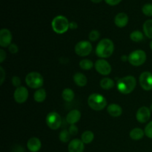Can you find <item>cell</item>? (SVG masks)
<instances>
[{
  "label": "cell",
  "instance_id": "cell-1",
  "mask_svg": "<svg viewBox=\"0 0 152 152\" xmlns=\"http://www.w3.org/2000/svg\"><path fill=\"white\" fill-rule=\"evenodd\" d=\"M114 50V45L109 39H103L101 40L96 48V53L99 57L105 59L110 57Z\"/></svg>",
  "mask_w": 152,
  "mask_h": 152
},
{
  "label": "cell",
  "instance_id": "cell-2",
  "mask_svg": "<svg viewBox=\"0 0 152 152\" xmlns=\"http://www.w3.org/2000/svg\"><path fill=\"white\" fill-rule=\"evenodd\" d=\"M137 86L136 79L133 76L123 77L117 81V89L123 94H129L134 90Z\"/></svg>",
  "mask_w": 152,
  "mask_h": 152
},
{
  "label": "cell",
  "instance_id": "cell-3",
  "mask_svg": "<svg viewBox=\"0 0 152 152\" xmlns=\"http://www.w3.org/2000/svg\"><path fill=\"white\" fill-rule=\"evenodd\" d=\"M69 24L70 22L65 16L59 15L53 18L51 22V27L55 33L62 34L69 29Z\"/></svg>",
  "mask_w": 152,
  "mask_h": 152
},
{
  "label": "cell",
  "instance_id": "cell-4",
  "mask_svg": "<svg viewBox=\"0 0 152 152\" xmlns=\"http://www.w3.org/2000/svg\"><path fill=\"white\" fill-rule=\"evenodd\" d=\"M89 107L94 111H101L107 105V100L102 95L94 93L89 96L88 99Z\"/></svg>",
  "mask_w": 152,
  "mask_h": 152
},
{
  "label": "cell",
  "instance_id": "cell-5",
  "mask_svg": "<svg viewBox=\"0 0 152 152\" xmlns=\"http://www.w3.org/2000/svg\"><path fill=\"white\" fill-rule=\"evenodd\" d=\"M25 82L28 87L31 88H40L43 86L44 80L43 77L38 72H31L26 76Z\"/></svg>",
  "mask_w": 152,
  "mask_h": 152
},
{
  "label": "cell",
  "instance_id": "cell-6",
  "mask_svg": "<svg viewBox=\"0 0 152 152\" xmlns=\"http://www.w3.org/2000/svg\"><path fill=\"white\" fill-rule=\"evenodd\" d=\"M146 57V53L144 50H136L129 54V62L133 66H140L145 63Z\"/></svg>",
  "mask_w": 152,
  "mask_h": 152
},
{
  "label": "cell",
  "instance_id": "cell-7",
  "mask_svg": "<svg viewBox=\"0 0 152 152\" xmlns=\"http://www.w3.org/2000/svg\"><path fill=\"white\" fill-rule=\"evenodd\" d=\"M46 124L52 130H57L62 124V118L58 113L52 111L46 117Z\"/></svg>",
  "mask_w": 152,
  "mask_h": 152
},
{
  "label": "cell",
  "instance_id": "cell-8",
  "mask_svg": "<svg viewBox=\"0 0 152 152\" xmlns=\"http://www.w3.org/2000/svg\"><path fill=\"white\" fill-rule=\"evenodd\" d=\"M75 52L78 56H88L92 51L91 43L89 41H80L75 45Z\"/></svg>",
  "mask_w": 152,
  "mask_h": 152
},
{
  "label": "cell",
  "instance_id": "cell-9",
  "mask_svg": "<svg viewBox=\"0 0 152 152\" xmlns=\"http://www.w3.org/2000/svg\"><path fill=\"white\" fill-rule=\"evenodd\" d=\"M95 69L99 74L103 76H107L111 74V66L109 62H107L105 59H98L95 63Z\"/></svg>",
  "mask_w": 152,
  "mask_h": 152
},
{
  "label": "cell",
  "instance_id": "cell-10",
  "mask_svg": "<svg viewBox=\"0 0 152 152\" xmlns=\"http://www.w3.org/2000/svg\"><path fill=\"white\" fill-rule=\"evenodd\" d=\"M140 84L145 91L152 90V74L148 71L142 73L140 76Z\"/></svg>",
  "mask_w": 152,
  "mask_h": 152
},
{
  "label": "cell",
  "instance_id": "cell-11",
  "mask_svg": "<svg viewBox=\"0 0 152 152\" xmlns=\"http://www.w3.org/2000/svg\"><path fill=\"white\" fill-rule=\"evenodd\" d=\"M14 99L18 103H24L26 102L28 98V89L23 86H20L19 88H16L14 91Z\"/></svg>",
  "mask_w": 152,
  "mask_h": 152
},
{
  "label": "cell",
  "instance_id": "cell-12",
  "mask_svg": "<svg viewBox=\"0 0 152 152\" xmlns=\"http://www.w3.org/2000/svg\"><path fill=\"white\" fill-rule=\"evenodd\" d=\"M150 117H151V110L148 107H141L138 109L136 114L137 120L141 123H145L148 122Z\"/></svg>",
  "mask_w": 152,
  "mask_h": 152
},
{
  "label": "cell",
  "instance_id": "cell-13",
  "mask_svg": "<svg viewBox=\"0 0 152 152\" xmlns=\"http://www.w3.org/2000/svg\"><path fill=\"white\" fill-rule=\"evenodd\" d=\"M12 34L8 29L3 28L0 31V45L2 48L9 47L11 44Z\"/></svg>",
  "mask_w": 152,
  "mask_h": 152
},
{
  "label": "cell",
  "instance_id": "cell-14",
  "mask_svg": "<svg viewBox=\"0 0 152 152\" xmlns=\"http://www.w3.org/2000/svg\"><path fill=\"white\" fill-rule=\"evenodd\" d=\"M68 152H83L84 151V142L79 139H74L68 144Z\"/></svg>",
  "mask_w": 152,
  "mask_h": 152
},
{
  "label": "cell",
  "instance_id": "cell-15",
  "mask_svg": "<svg viewBox=\"0 0 152 152\" xmlns=\"http://www.w3.org/2000/svg\"><path fill=\"white\" fill-rule=\"evenodd\" d=\"M129 22V16L125 13H119L114 18V23L118 28H124Z\"/></svg>",
  "mask_w": 152,
  "mask_h": 152
},
{
  "label": "cell",
  "instance_id": "cell-16",
  "mask_svg": "<svg viewBox=\"0 0 152 152\" xmlns=\"http://www.w3.org/2000/svg\"><path fill=\"white\" fill-rule=\"evenodd\" d=\"M81 118V113L79 110L74 109L70 111L66 116V121L68 124L74 125Z\"/></svg>",
  "mask_w": 152,
  "mask_h": 152
},
{
  "label": "cell",
  "instance_id": "cell-17",
  "mask_svg": "<svg viewBox=\"0 0 152 152\" xmlns=\"http://www.w3.org/2000/svg\"><path fill=\"white\" fill-rule=\"evenodd\" d=\"M27 146L31 152H37L39 151L40 148H41L42 142L39 138L31 137L28 141Z\"/></svg>",
  "mask_w": 152,
  "mask_h": 152
},
{
  "label": "cell",
  "instance_id": "cell-18",
  "mask_svg": "<svg viewBox=\"0 0 152 152\" xmlns=\"http://www.w3.org/2000/svg\"><path fill=\"white\" fill-rule=\"evenodd\" d=\"M107 111L108 114L113 117H118L123 113V109L117 104H111L107 108Z\"/></svg>",
  "mask_w": 152,
  "mask_h": 152
},
{
  "label": "cell",
  "instance_id": "cell-19",
  "mask_svg": "<svg viewBox=\"0 0 152 152\" xmlns=\"http://www.w3.org/2000/svg\"><path fill=\"white\" fill-rule=\"evenodd\" d=\"M74 81L77 86L83 87L87 84L88 80L86 76L82 73H77L74 76Z\"/></svg>",
  "mask_w": 152,
  "mask_h": 152
},
{
  "label": "cell",
  "instance_id": "cell-20",
  "mask_svg": "<svg viewBox=\"0 0 152 152\" xmlns=\"http://www.w3.org/2000/svg\"><path fill=\"white\" fill-rule=\"evenodd\" d=\"M144 134H145V132L142 129H140V128H135V129H132L131 131L130 134V137L132 138L134 140H141L144 137Z\"/></svg>",
  "mask_w": 152,
  "mask_h": 152
},
{
  "label": "cell",
  "instance_id": "cell-21",
  "mask_svg": "<svg viewBox=\"0 0 152 152\" xmlns=\"http://www.w3.org/2000/svg\"><path fill=\"white\" fill-rule=\"evenodd\" d=\"M46 96H47V93L44 88H39L38 90L36 91L34 94V100L37 102H42L45 100Z\"/></svg>",
  "mask_w": 152,
  "mask_h": 152
},
{
  "label": "cell",
  "instance_id": "cell-22",
  "mask_svg": "<svg viewBox=\"0 0 152 152\" xmlns=\"http://www.w3.org/2000/svg\"><path fill=\"white\" fill-rule=\"evenodd\" d=\"M94 139V134L91 131H86L83 133L81 136V140L84 144H89Z\"/></svg>",
  "mask_w": 152,
  "mask_h": 152
},
{
  "label": "cell",
  "instance_id": "cell-23",
  "mask_svg": "<svg viewBox=\"0 0 152 152\" xmlns=\"http://www.w3.org/2000/svg\"><path fill=\"white\" fill-rule=\"evenodd\" d=\"M144 34L149 39H152V19H148L143 24Z\"/></svg>",
  "mask_w": 152,
  "mask_h": 152
},
{
  "label": "cell",
  "instance_id": "cell-24",
  "mask_svg": "<svg viewBox=\"0 0 152 152\" xmlns=\"http://www.w3.org/2000/svg\"><path fill=\"white\" fill-rule=\"evenodd\" d=\"M114 86V82L108 77H105L100 81V86L104 90H110Z\"/></svg>",
  "mask_w": 152,
  "mask_h": 152
},
{
  "label": "cell",
  "instance_id": "cell-25",
  "mask_svg": "<svg viewBox=\"0 0 152 152\" xmlns=\"http://www.w3.org/2000/svg\"><path fill=\"white\" fill-rule=\"evenodd\" d=\"M62 96L65 102H71L74 98V92L71 88H65L62 93Z\"/></svg>",
  "mask_w": 152,
  "mask_h": 152
},
{
  "label": "cell",
  "instance_id": "cell-26",
  "mask_svg": "<svg viewBox=\"0 0 152 152\" xmlns=\"http://www.w3.org/2000/svg\"><path fill=\"white\" fill-rule=\"evenodd\" d=\"M130 38L134 42H139L143 40L144 36L141 31H134L130 34Z\"/></svg>",
  "mask_w": 152,
  "mask_h": 152
},
{
  "label": "cell",
  "instance_id": "cell-27",
  "mask_svg": "<svg viewBox=\"0 0 152 152\" xmlns=\"http://www.w3.org/2000/svg\"><path fill=\"white\" fill-rule=\"evenodd\" d=\"M80 67L83 70L88 71V70H91L92 68H93L94 63L91 60H90V59H85L80 62Z\"/></svg>",
  "mask_w": 152,
  "mask_h": 152
},
{
  "label": "cell",
  "instance_id": "cell-28",
  "mask_svg": "<svg viewBox=\"0 0 152 152\" xmlns=\"http://www.w3.org/2000/svg\"><path fill=\"white\" fill-rule=\"evenodd\" d=\"M71 134L69 133L68 130H65V129H63L60 132L59 135V138L61 142H68V141L71 139Z\"/></svg>",
  "mask_w": 152,
  "mask_h": 152
},
{
  "label": "cell",
  "instance_id": "cell-29",
  "mask_svg": "<svg viewBox=\"0 0 152 152\" xmlns=\"http://www.w3.org/2000/svg\"><path fill=\"white\" fill-rule=\"evenodd\" d=\"M142 11L145 16H152V4L147 3L144 4L142 7Z\"/></svg>",
  "mask_w": 152,
  "mask_h": 152
},
{
  "label": "cell",
  "instance_id": "cell-30",
  "mask_svg": "<svg viewBox=\"0 0 152 152\" xmlns=\"http://www.w3.org/2000/svg\"><path fill=\"white\" fill-rule=\"evenodd\" d=\"M99 37H100V34H99V31H96V30H93V31H91L88 35L89 39L91 42H95L96 41V40H98L99 39Z\"/></svg>",
  "mask_w": 152,
  "mask_h": 152
},
{
  "label": "cell",
  "instance_id": "cell-31",
  "mask_svg": "<svg viewBox=\"0 0 152 152\" xmlns=\"http://www.w3.org/2000/svg\"><path fill=\"white\" fill-rule=\"evenodd\" d=\"M144 132H145V136L152 139V121L150 122L148 124H147V126L145 128V130H144Z\"/></svg>",
  "mask_w": 152,
  "mask_h": 152
},
{
  "label": "cell",
  "instance_id": "cell-32",
  "mask_svg": "<svg viewBox=\"0 0 152 152\" xmlns=\"http://www.w3.org/2000/svg\"><path fill=\"white\" fill-rule=\"evenodd\" d=\"M12 82V84H13V86L16 88H19L20 87V85H21V80L19 77H16V76H14V77L12 78L11 80Z\"/></svg>",
  "mask_w": 152,
  "mask_h": 152
},
{
  "label": "cell",
  "instance_id": "cell-33",
  "mask_svg": "<svg viewBox=\"0 0 152 152\" xmlns=\"http://www.w3.org/2000/svg\"><path fill=\"white\" fill-rule=\"evenodd\" d=\"M68 132H69V133L71 134V135H72V136H75V135L77 134V133H78V128L75 126V124L71 125L69 129H68Z\"/></svg>",
  "mask_w": 152,
  "mask_h": 152
},
{
  "label": "cell",
  "instance_id": "cell-34",
  "mask_svg": "<svg viewBox=\"0 0 152 152\" xmlns=\"http://www.w3.org/2000/svg\"><path fill=\"white\" fill-rule=\"evenodd\" d=\"M9 51L11 53H16L19 50V48H18V46L16 45V44H10V46L8 47Z\"/></svg>",
  "mask_w": 152,
  "mask_h": 152
},
{
  "label": "cell",
  "instance_id": "cell-35",
  "mask_svg": "<svg viewBox=\"0 0 152 152\" xmlns=\"http://www.w3.org/2000/svg\"><path fill=\"white\" fill-rule=\"evenodd\" d=\"M105 3L108 4L110 6H115L120 4L122 1V0H105Z\"/></svg>",
  "mask_w": 152,
  "mask_h": 152
},
{
  "label": "cell",
  "instance_id": "cell-36",
  "mask_svg": "<svg viewBox=\"0 0 152 152\" xmlns=\"http://www.w3.org/2000/svg\"><path fill=\"white\" fill-rule=\"evenodd\" d=\"M6 59V53L4 52V50L1 49L0 50V62H4V59Z\"/></svg>",
  "mask_w": 152,
  "mask_h": 152
},
{
  "label": "cell",
  "instance_id": "cell-37",
  "mask_svg": "<svg viewBox=\"0 0 152 152\" xmlns=\"http://www.w3.org/2000/svg\"><path fill=\"white\" fill-rule=\"evenodd\" d=\"M0 74H1V85H2L4 80V77H5V72H4L2 67H0Z\"/></svg>",
  "mask_w": 152,
  "mask_h": 152
},
{
  "label": "cell",
  "instance_id": "cell-38",
  "mask_svg": "<svg viewBox=\"0 0 152 152\" xmlns=\"http://www.w3.org/2000/svg\"><path fill=\"white\" fill-rule=\"evenodd\" d=\"M78 28V25L75 22H71L69 24V28L71 30H75Z\"/></svg>",
  "mask_w": 152,
  "mask_h": 152
},
{
  "label": "cell",
  "instance_id": "cell-39",
  "mask_svg": "<svg viewBox=\"0 0 152 152\" xmlns=\"http://www.w3.org/2000/svg\"><path fill=\"white\" fill-rule=\"evenodd\" d=\"M121 59H122V61H123V62H126V61L129 60V56H124V55H123V56L121 57Z\"/></svg>",
  "mask_w": 152,
  "mask_h": 152
},
{
  "label": "cell",
  "instance_id": "cell-40",
  "mask_svg": "<svg viewBox=\"0 0 152 152\" xmlns=\"http://www.w3.org/2000/svg\"><path fill=\"white\" fill-rule=\"evenodd\" d=\"M91 1L92 2L96 3V4H98V3H100L101 1H102V0H91Z\"/></svg>",
  "mask_w": 152,
  "mask_h": 152
},
{
  "label": "cell",
  "instance_id": "cell-41",
  "mask_svg": "<svg viewBox=\"0 0 152 152\" xmlns=\"http://www.w3.org/2000/svg\"><path fill=\"white\" fill-rule=\"evenodd\" d=\"M150 48H151V49L152 50V41L150 42Z\"/></svg>",
  "mask_w": 152,
  "mask_h": 152
},
{
  "label": "cell",
  "instance_id": "cell-42",
  "mask_svg": "<svg viewBox=\"0 0 152 152\" xmlns=\"http://www.w3.org/2000/svg\"><path fill=\"white\" fill-rule=\"evenodd\" d=\"M150 110H151V111L152 112V104L151 105V106H150Z\"/></svg>",
  "mask_w": 152,
  "mask_h": 152
}]
</instances>
